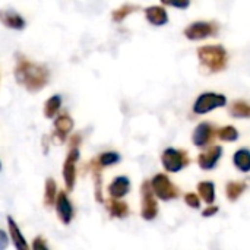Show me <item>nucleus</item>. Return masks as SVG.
<instances>
[{
    "label": "nucleus",
    "mask_w": 250,
    "mask_h": 250,
    "mask_svg": "<svg viewBox=\"0 0 250 250\" xmlns=\"http://www.w3.org/2000/svg\"><path fill=\"white\" fill-rule=\"evenodd\" d=\"M15 79L28 92H38L48 83L50 70L44 64L34 63L22 56L15 66Z\"/></svg>",
    "instance_id": "f257e3e1"
},
{
    "label": "nucleus",
    "mask_w": 250,
    "mask_h": 250,
    "mask_svg": "<svg viewBox=\"0 0 250 250\" xmlns=\"http://www.w3.org/2000/svg\"><path fill=\"white\" fill-rule=\"evenodd\" d=\"M198 57L209 72H221L227 66V51L223 45H204L198 50Z\"/></svg>",
    "instance_id": "f03ea898"
},
{
    "label": "nucleus",
    "mask_w": 250,
    "mask_h": 250,
    "mask_svg": "<svg viewBox=\"0 0 250 250\" xmlns=\"http://www.w3.org/2000/svg\"><path fill=\"white\" fill-rule=\"evenodd\" d=\"M227 104V98L223 94L215 92H205L198 97V100L193 104V113L195 114H207L218 107H224Z\"/></svg>",
    "instance_id": "7ed1b4c3"
},
{
    "label": "nucleus",
    "mask_w": 250,
    "mask_h": 250,
    "mask_svg": "<svg viewBox=\"0 0 250 250\" xmlns=\"http://www.w3.org/2000/svg\"><path fill=\"white\" fill-rule=\"evenodd\" d=\"M163 166L167 171L170 173H177L180 170H183L188 164H189V155L185 149H174V148H168L164 151L163 157H161Z\"/></svg>",
    "instance_id": "20e7f679"
},
{
    "label": "nucleus",
    "mask_w": 250,
    "mask_h": 250,
    "mask_svg": "<svg viewBox=\"0 0 250 250\" xmlns=\"http://www.w3.org/2000/svg\"><path fill=\"white\" fill-rule=\"evenodd\" d=\"M151 188L154 193L163 201H171V199L179 198L180 195V190L170 182V179L166 174L154 176V179L151 180Z\"/></svg>",
    "instance_id": "39448f33"
},
{
    "label": "nucleus",
    "mask_w": 250,
    "mask_h": 250,
    "mask_svg": "<svg viewBox=\"0 0 250 250\" xmlns=\"http://www.w3.org/2000/svg\"><path fill=\"white\" fill-rule=\"evenodd\" d=\"M141 196H142V218L144 220H154L158 214V205L155 199V193L151 188V182H144L141 186Z\"/></svg>",
    "instance_id": "423d86ee"
},
{
    "label": "nucleus",
    "mask_w": 250,
    "mask_h": 250,
    "mask_svg": "<svg viewBox=\"0 0 250 250\" xmlns=\"http://www.w3.org/2000/svg\"><path fill=\"white\" fill-rule=\"evenodd\" d=\"M79 149L76 146H73L64 163H63V180H64V186H66V190L72 192L75 189V183H76V163L79 160Z\"/></svg>",
    "instance_id": "0eeeda50"
},
{
    "label": "nucleus",
    "mask_w": 250,
    "mask_h": 250,
    "mask_svg": "<svg viewBox=\"0 0 250 250\" xmlns=\"http://www.w3.org/2000/svg\"><path fill=\"white\" fill-rule=\"evenodd\" d=\"M218 32V26L214 22H208V21H199L195 23H190L186 29H185V35L189 40H204L208 37H212Z\"/></svg>",
    "instance_id": "6e6552de"
},
{
    "label": "nucleus",
    "mask_w": 250,
    "mask_h": 250,
    "mask_svg": "<svg viewBox=\"0 0 250 250\" xmlns=\"http://www.w3.org/2000/svg\"><path fill=\"white\" fill-rule=\"evenodd\" d=\"M54 208H56V214L60 220V223L63 226H69L75 217V209L73 205L69 199V196L66 195V192H59L56 202H54Z\"/></svg>",
    "instance_id": "1a4fd4ad"
},
{
    "label": "nucleus",
    "mask_w": 250,
    "mask_h": 250,
    "mask_svg": "<svg viewBox=\"0 0 250 250\" xmlns=\"http://www.w3.org/2000/svg\"><path fill=\"white\" fill-rule=\"evenodd\" d=\"M73 126H75V122L69 114L63 113V114L56 116L54 117V138L63 144L69 138L70 132L73 130Z\"/></svg>",
    "instance_id": "9d476101"
},
{
    "label": "nucleus",
    "mask_w": 250,
    "mask_h": 250,
    "mask_svg": "<svg viewBox=\"0 0 250 250\" xmlns=\"http://www.w3.org/2000/svg\"><path fill=\"white\" fill-rule=\"evenodd\" d=\"M215 133H217L215 127L211 123L204 122V123L198 125L195 132H193V138H192L193 144L196 146H199V148H204V146H207V145H209L212 142Z\"/></svg>",
    "instance_id": "9b49d317"
},
{
    "label": "nucleus",
    "mask_w": 250,
    "mask_h": 250,
    "mask_svg": "<svg viewBox=\"0 0 250 250\" xmlns=\"http://www.w3.org/2000/svg\"><path fill=\"white\" fill-rule=\"evenodd\" d=\"M0 22L6 28L15 29V31H21L26 26V21L23 19V16L19 15L18 12L12 10V9H1L0 10Z\"/></svg>",
    "instance_id": "f8f14e48"
},
{
    "label": "nucleus",
    "mask_w": 250,
    "mask_h": 250,
    "mask_svg": "<svg viewBox=\"0 0 250 250\" xmlns=\"http://www.w3.org/2000/svg\"><path fill=\"white\" fill-rule=\"evenodd\" d=\"M221 154H223V148L218 146V145H214L211 146L209 149H207L205 152H202L199 157H198V164L202 170H212L217 163L220 161L221 158Z\"/></svg>",
    "instance_id": "ddd939ff"
},
{
    "label": "nucleus",
    "mask_w": 250,
    "mask_h": 250,
    "mask_svg": "<svg viewBox=\"0 0 250 250\" xmlns=\"http://www.w3.org/2000/svg\"><path fill=\"white\" fill-rule=\"evenodd\" d=\"M6 223H7V229H9V236H10V240L13 243V246L18 250H26L29 246L22 234V231L19 230V226L16 224V221L9 215L6 218Z\"/></svg>",
    "instance_id": "4468645a"
},
{
    "label": "nucleus",
    "mask_w": 250,
    "mask_h": 250,
    "mask_svg": "<svg viewBox=\"0 0 250 250\" xmlns=\"http://www.w3.org/2000/svg\"><path fill=\"white\" fill-rule=\"evenodd\" d=\"M129 189H130V182L126 176H119L116 177L110 186H108V195L111 198H116V199H122L123 196H126L129 193Z\"/></svg>",
    "instance_id": "2eb2a0df"
},
{
    "label": "nucleus",
    "mask_w": 250,
    "mask_h": 250,
    "mask_svg": "<svg viewBox=\"0 0 250 250\" xmlns=\"http://www.w3.org/2000/svg\"><path fill=\"white\" fill-rule=\"evenodd\" d=\"M145 16H146L148 22L155 25V26H161V25H166L168 22L167 12L161 6H151V7H148L145 10Z\"/></svg>",
    "instance_id": "dca6fc26"
},
{
    "label": "nucleus",
    "mask_w": 250,
    "mask_h": 250,
    "mask_svg": "<svg viewBox=\"0 0 250 250\" xmlns=\"http://www.w3.org/2000/svg\"><path fill=\"white\" fill-rule=\"evenodd\" d=\"M89 166H91V173H92V179H94V185H95V199L98 202H104L103 188H101V170H103V166L98 163V160H92L89 163Z\"/></svg>",
    "instance_id": "f3484780"
},
{
    "label": "nucleus",
    "mask_w": 250,
    "mask_h": 250,
    "mask_svg": "<svg viewBox=\"0 0 250 250\" xmlns=\"http://www.w3.org/2000/svg\"><path fill=\"white\" fill-rule=\"evenodd\" d=\"M107 209L113 218H125L129 214V207L126 202H122L116 198H111L107 202Z\"/></svg>",
    "instance_id": "a211bd4d"
},
{
    "label": "nucleus",
    "mask_w": 250,
    "mask_h": 250,
    "mask_svg": "<svg viewBox=\"0 0 250 250\" xmlns=\"http://www.w3.org/2000/svg\"><path fill=\"white\" fill-rule=\"evenodd\" d=\"M62 103H63L62 95H59V94L51 95L44 104V116L47 119H54L57 116V113L60 111V108H62Z\"/></svg>",
    "instance_id": "6ab92c4d"
},
{
    "label": "nucleus",
    "mask_w": 250,
    "mask_h": 250,
    "mask_svg": "<svg viewBox=\"0 0 250 250\" xmlns=\"http://www.w3.org/2000/svg\"><path fill=\"white\" fill-rule=\"evenodd\" d=\"M57 185L54 182V179H47L45 180V185H44V205L45 207H53L54 202H56V198H57Z\"/></svg>",
    "instance_id": "aec40b11"
},
{
    "label": "nucleus",
    "mask_w": 250,
    "mask_h": 250,
    "mask_svg": "<svg viewBox=\"0 0 250 250\" xmlns=\"http://www.w3.org/2000/svg\"><path fill=\"white\" fill-rule=\"evenodd\" d=\"M234 166L243 171V173H249L250 171V151L249 149H239L234 157H233Z\"/></svg>",
    "instance_id": "412c9836"
},
{
    "label": "nucleus",
    "mask_w": 250,
    "mask_h": 250,
    "mask_svg": "<svg viewBox=\"0 0 250 250\" xmlns=\"http://www.w3.org/2000/svg\"><path fill=\"white\" fill-rule=\"evenodd\" d=\"M198 192H199L201 198L208 205L214 204V201H215V186H214V183H211V182H202V183H199L198 185Z\"/></svg>",
    "instance_id": "4be33fe9"
},
{
    "label": "nucleus",
    "mask_w": 250,
    "mask_h": 250,
    "mask_svg": "<svg viewBox=\"0 0 250 250\" xmlns=\"http://www.w3.org/2000/svg\"><path fill=\"white\" fill-rule=\"evenodd\" d=\"M246 188H248V185L243 182H230L226 188V195L230 201H237L243 195Z\"/></svg>",
    "instance_id": "5701e85b"
},
{
    "label": "nucleus",
    "mask_w": 250,
    "mask_h": 250,
    "mask_svg": "<svg viewBox=\"0 0 250 250\" xmlns=\"http://www.w3.org/2000/svg\"><path fill=\"white\" fill-rule=\"evenodd\" d=\"M136 10H139V6L129 4V3L122 4L120 7H117L116 10H113V13H111V19H113L114 22H122L126 16H129L130 13H133V12H136Z\"/></svg>",
    "instance_id": "b1692460"
},
{
    "label": "nucleus",
    "mask_w": 250,
    "mask_h": 250,
    "mask_svg": "<svg viewBox=\"0 0 250 250\" xmlns=\"http://www.w3.org/2000/svg\"><path fill=\"white\" fill-rule=\"evenodd\" d=\"M230 113L234 117L250 119V104L246 101H234L230 107Z\"/></svg>",
    "instance_id": "393cba45"
},
{
    "label": "nucleus",
    "mask_w": 250,
    "mask_h": 250,
    "mask_svg": "<svg viewBox=\"0 0 250 250\" xmlns=\"http://www.w3.org/2000/svg\"><path fill=\"white\" fill-rule=\"evenodd\" d=\"M217 136L226 142H234L239 138V132L233 126H224L217 130Z\"/></svg>",
    "instance_id": "a878e982"
},
{
    "label": "nucleus",
    "mask_w": 250,
    "mask_h": 250,
    "mask_svg": "<svg viewBox=\"0 0 250 250\" xmlns=\"http://www.w3.org/2000/svg\"><path fill=\"white\" fill-rule=\"evenodd\" d=\"M98 163L103 166V167H108V166H114L120 161V155L117 152H104L101 154L98 158Z\"/></svg>",
    "instance_id": "bb28decb"
},
{
    "label": "nucleus",
    "mask_w": 250,
    "mask_h": 250,
    "mask_svg": "<svg viewBox=\"0 0 250 250\" xmlns=\"http://www.w3.org/2000/svg\"><path fill=\"white\" fill-rule=\"evenodd\" d=\"M167 6H173L177 9H188L190 4V0H161Z\"/></svg>",
    "instance_id": "cd10ccee"
},
{
    "label": "nucleus",
    "mask_w": 250,
    "mask_h": 250,
    "mask_svg": "<svg viewBox=\"0 0 250 250\" xmlns=\"http://www.w3.org/2000/svg\"><path fill=\"white\" fill-rule=\"evenodd\" d=\"M185 201H186V204H188L189 207H192V208H195V209H198V208L201 207L199 198H198L195 193H188V195L185 196Z\"/></svg>",
    "instance_id": "c85d7f7f"
},
{
    "label": "nucleus",
    "mask_w": 250,
    "mask_h": 250,
    "mask_svg": "<svg viewBox=\"0 0 250 250\" xmlns=\"http://www.w3.org/2000/svg\"><path fill=\"white\" fill-rule=\"evenodd\" d=\"M32 249H38V250L48 249V246H47V243H45V239H44V237H41V236H38L37 239H34V242H32Z\"/></svg>",
    "instance_id": "c756f323"
},
{
    "label": "nucleus",
    "mask_w": 250,
    "mask_h": 250,
    "mask_svg": "<svg viewBox=\"0 0 250 250\" xmlns=\"http://www.w3.org/2000/svg\"><path fill=\"white\" fill-rule=\"evenodd\" d=\"M9 246V237L7 234L0 229V250H4Z\"/></svg>",
    "instance_id": "7c9ffc66"
},
{
    "label": "nucleus",
    "mask_w": 250,
    "mask_h": 250,
    "mask_svg": "<svg viewBox=\"0 0 250 250\" xmlns=\"http://www.w3.org/2000/svg\"><path fill=\"white\" fill-rule=\"evenodd\" d=\"M217 212H218V208H217V207H214V205L211 204L207 209H204L202 215H204V217H212V215H215Z\"/></svg>",
    "instance_id": "2f4dec72"
},
{
    "label": "nucleus",
    "mask_w": 250,
    "mask_h": 250,
    "mask_svg": "<svg viewBox=\"0 0 250 250\" xmlns=\"http://www.w3.org/2000/svg\"><path fill=\"white\" fill-rule=\"evenodd\" d=\"M79 141H81V136H79V135H75V136H72V139H70L72 148H73V146H78V145H79Z\"/></svg>",
    "instance_id": "473e14b6"
},
{
    "label": "nucleus",
    "mask_w": 250,
    "mask_h": 250,
    "mask_svg": "<svg viewBox=\"0 0 250 250\" xmlns=\"http://www.w3.org/2000/svg\"><path fill=\"white\" fill-rule=\"evenodd\" d=\"M0 171H1V161H0Z\"/></svg>",
    "instance_id": "72a5a7b5"
}]
</instances>
